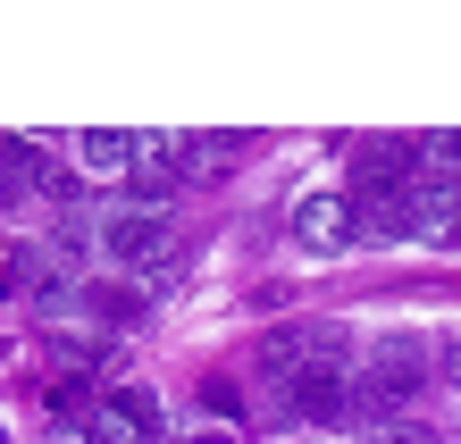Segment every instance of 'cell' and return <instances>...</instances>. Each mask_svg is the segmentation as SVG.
<instances>
[{"label": "cell", "mask_w": 461, "mask_h": 444, "mask_svg": "<svg viewBox=\"0 0 461 444\" xmlns=\"http://www.w3.org/2000/svg\"><path fill=\"white\" fill-rule=\"evenodd\" d=\"M428 385V344L411 336H386L361 360V420H402V394Z\"/></svg>", "instance_id": "obj_1"}, {"label": "cell", "mask_w": 461, "mask_h": 444, "mask_svg": "<svg viewBox=\"0 0 461 444\" xmlns=\"http://www.w3.org/2000/svg\"><path fill=\"white\" fill-rule=\"evenodd\" d=\"M319 360H352V336L344 327H328V319H303V327H277V336L260 344V369L268 377H303V369H319Z\"/></svg>", "instance_id": "obj_2"}, {"label": "cell", "mask_w": 461, "mask_h": 444, "mask_svg": "<svg viewBox=\"0 0 461 444\" xmlns=\"http://www.w3.org/2000/svg\"><path fill=\"white\" fill-rule=\"evenodd\" d=\"M93 444H168V411L151 385H118L93 403Z\"/></svg>", "instance_id": "obj_3"}, {"label": "cell", "mask_w": 461, "mask_h": 444, "mask_svg": "<svg viewBox=\"0 0 461 444\" xmlns=\"http://www.w3.org/2000/svg\"><path fill=\"white\" fill-rule=\"evenodd\" d=\"M101 243H110V260H126V268H159L168 260V210L118 202L110 218H101Z\"/></svg>", "instance_id": "obj_4"}, {"label": "cell", "mask_w": 461, "mask_h": 444, "mask_svg": "<svg viewBox=\"0 0 461 444\" xmlns=\"http://www.w3.org/2000/svg\"><path fill=\"white\" fill-rule=\"evenodd\" d=\"M294 243L319 252V260L352 252V202H344V193H311V202H294Z\"/></svg>", "instance_id": "obj_5"}, {"label": "cell", "mask_w": 461, "mask_h": 444, "mask_svg": "<svg viewBox=\"0 0 461 444\" xmlns=\"http://www.w3.org/2000/svg\"><path fill=\"white\" fill-rule=\"evenodd\" d=\"M143 151H151V134H134V126H85V134H76V159H85V177H126Z\"/></svg>", "instance_id": "obj_6"}, {"label": "cell", "mask_w": 461, "mask_h": 444, "mask_svg": "<svg viewBox=\"0 0 461 444\" xmlns=\"http://www.w3.org/2000/svg\"><path fill=\"white\" fill-rule=\"evenodd\" d=\"M176 185H185V168H168V151H159V143L134 159V210H168Z\"/></svg>", "instance_id": "obj_7"}, {"label": "cell", "mask_w": 461, "mask_h": 444, "mask_svg": "<svg viewBox=\"0 0 461 444\" xmlns=\"http://www.w3.org/2000/svg\"><path fill=\"white\" fill-rule=\"evenodd\" d=\"M168 151L185 159V177H219V168H235V134H176Z\"/></svg>", "instance_id": "obj_8"}, {"label": "cell", "mask_w": 461, "mask_h": 444, "mask_svg": "<svg viewBox=\"0 0 461 444\" xmlns=\"http://www.w3.org/2000/svg\"><path fill=\"white\" fill-rule=\"evenodd\" d=\"M361 444H437V428H420V420H361Z\"/></svg>", "instance_id": "obj_9"}, {"label": "cell", "mask_w": 461, "mask_h": 444, "mask_svg": "<svg viewBox=\"0 0 461 444\" xmlns=\"http://www.w3.org/2000/svg\"><path fill=\"white\" fill-rule=\"evenodd\" d=\"M428 151H437L445 168H461V134H437V143H428Z\"/></svg>", "instance_id": "obj_10"}, {"label": "cell", "mask_w": 461, "mask_h": 444, "mask_svg": "<svg viewBox=\"0 0 461 444\" xmlns=\"http://www.w3.org/2000/svg\"><path fill=\"white\" fill-rule=\"evenodd\" d=\"M445 377H453V385H461V344H453V352H445Z\"/></svg>", "instance_id": "obj_11"}, {"label": "cell", "mask_w": 461, "mask_h": 444, "mask_svg": "<svg viewBox=\"0 0 461 444\" xmlns=\"http://www.w3.org/2000/svg\"><path fill=\"white\" fill-rule=\"evenodd\" d=\"M453 235H461V227H453Z\"/></svg>", "instance_id": "obj_12"}]
</instances>
